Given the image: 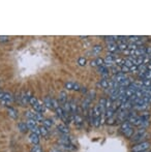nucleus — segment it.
I'll use <instances>...</instances> for the list:
<instances>
[{
  "mask_svg": "<svg viewBox=\"0 0 151 152\" xmlns=\"http://www.w3.org/2000/svg\"><path fill=\"white\" fill-rule=\"evenodd\" d=\"M107 50L109 51V53H112V54H115L116 52L119 51L118 50V45L116 43H111V44L107 45Z\"/></svg>",
  "mask_w": 151,
  "mask_h": 152,
  "instance_id": "ddd939ff",
  "label": "nucleus"
},
{
  "mask_svg": "<svg viewBox=\"0 0 151 152\" xmlns=\"http://www.w3.org/2000/svg\"><path fill=\"white\" fill-rule=\"evenodd\" d=\"M29 141H30V143L32 145H39L41 139H39V136H37L36 134L30 132V134H29Z\"/></svg>",
  "mask_w": 151,
  "mask_h": 152,
  "instance_id": "9d476101",
  "label": "nucleus"
},
{
  "mask_svg": "<svg viewBox=\"0 0 151 152\" xmlns=\"http://www.w3.org/2000/svg\"><path fill=\"white\" fill-rule=\"evenodd\" d=\"M72 121L74 122V125L79 128H82L83 125H84V118H83L82 114H79L77 113L76 115L74 116V120Z\"/></svg>",
  "mask_w": 151,
  "mask_h": 152,
  "instance_id": "423d86ee",
  "label": "nucleus"
},
{
  "mask_svg": "<svg viewBox=\"0 0 151 152\" xmlns=\"http://www.w3.org/2000/svg\"><path fill=\"white\" fill-rule=\"evenodd\" d=\"M151 147V143L149 141L146 142L137 143L131 147V152H140V151H147Z\"/></svg>",
  "mask_w": 151,
  "mask_h": 152,
  "instance_id": "7ed1b4c3",
  "label": "nucleus"
},
{
  "mask_svg": "<svg viewBox=\"0 0 151 152\" xmlns=\"http://www.w3.org/2000/svg\"><path fill=\"white\" fill-rule=\"evenodd\" d=\"M129 72H139V67L137 65H133V66L129 68Z\"/></svg>",
  "mask_w": 151,
  "mask_h": 152,
  "instance_id": "ea45409f",
  "label": "nucleus"
},
{
  "mask_svg": "<svg viewBox=\"0 0 151 152\" xmlns=\"http://www.w3.org/2000/svg\"><path fill=\"white\" fill-rule=\"evenodd\" d=\"M30 152H44V151H43V148L39 145H33L32 148H31Z\"/></svg>",
  "mask_w": 151,
  "mask_h": 152,
  "instance_id": "c756f323",
  "label": "nucleus"
},
{
  "mask_svg": "<svg viewBox=\"0 0 151 152\" xmlns=\"http://www.w3.org/2000/svg\"><path fill=\"white\" fill-rule=\"evenodd\" d=\"M102 48L100 45H95L94 47H92V54L98 55L100 52H102Z\"/></svg>",
  "mask_w": 151,
  "mask_h": 152,
  "instance_id": "5701e85b",
  "label": "nucleus"
},
{
  "mask_svg": "<svg viewBox=\"0 0 151 152\" xmlns=\"http://www.w3.org/2000/svg\"><path fill=\"white\" fill-rule=\"evenodd\" d=\"M7 114L10 118L13 119L18 118V111L15 108H13V107H7Z\"/></svg>",
  "mask_w": 151,
  "mask_h": 152,
  "instance_id": "4468645a",
  "label": "nucleus"
},
{
  "mask_svg": "<svg viewBox=\"0 0 151 152\" xmlns=\"http://www.w3.org/2000/svg\"><path fill=\"white\" fill-rule=\"evenodd\" d=\"M142 84H143L144 87L151 89V80H142Z\"/></svg>",
  "mask_w": 151,
  "mask_h": 152,
  "instance_id": "f704fd0d",
  "label": "nucleus"
},
{
  "mask_svg": "<svg viewBox=\"0 0 151 152\" xmlns=\"http://www.w3.org/2000/svg\"><path fill=\"white\" fill-rule=\"evenodd\" d=\"M18 129L20 130L21 132H26L28 130V126H27V124L26 122L24 121H20L18 123Z\"/></svg>",
  "mask_w": 151,
  "mask_h": 152,
  "instance_id": "f3484780",
  "label": "nucleus"
},
{
  "mask_svg": "<svg viewBox=\"0 0 151 152\" xmlns=\"http://www.w3.org/2000/svg\"><path fill=\"white\" fill-rule=\"evenodd\" d=\"M32 108H33V111L37 112V113H41V114H44L45 111H46V107H45L44 103H41V101H37Z\"/></svg>",
  "mask_w": 151,
  "mask_h": 152,
  "instance_id": "0eeeda50",
  "label": "nucleus"
},
{
  "mask_svg": "<svg viewBox=\"0 0 151 152\" xmlns=\"http://www.w3.org/2000/svg\"><path fill=\"white\" fill-rule=\"evenodd\" d=\"M118 50L124 52L125 50H127V44L126 43H119L118 44Z\"/></svg>",
  "mask_w": 151,
  "mask_h": 152,
  "instance_id": "bb28decb",
  "label": "nucleus"
},
{
  "mask_svg": "<svg viewBox=\"0 0 151 152\" xmlns=\"http://www.w3.org/2000/svg\"><path fill=\"white\" fill-rule=\"evenodd\" d=\"M43 125H44L45 127H47L48 129H50L53 126V120H51V119H49V118H45L44 122H43Z\"/></svg>",
  "mask_w": 151,
  "mask_h": 152,
  "instance_id": "412c9836",
  "label": "nucleus"
},
{
  "mask_svg": "<svg viewBox=\"0 0 151 152\" xmlns=\"http://www.w3.org/2000/svg\"><path fill=\"white\" fill-rule=\"evenodd\" d=\"M43 103H44V105H45V107H46V109H49V110H53V105H52V98L50 97V96H46V97L44 98Z\"/></svg>",
  "mask_w": 151,
  "mask_h": 152,
  "instance_id": "dca6fc26",
  "label": "nucleus"
},
{
  "mask_svg": "<svg viewBox=\"0 0 151 152\" xmlns=\"http://www.w3.org/2000/svg\"><path fill=\"white\" fill-rule=\"evenodd\" d=\"M50 152H65V151H63V150H60V149H57V148H55V149H51V150H50Z\"/></svg>",
  "mask_w": 151,
  "mask_h": 152,
  "instance_id": "c03bdc74",
  "label": "nucleus"
},
{
  "mask_svg": "<svg viewBox=\"0 0 151 152\" xmlns=\"http://www.w3.org/2000/svg\"><path fill=\"white\" fill-rule=\"evenodd\" d=\"M39 129H41V136H43L44 138H47L48 136H49L50 129L45 127L44 125H41V126H39Z\"/></svg>",
  "mask_w": 151,
  "mask_h": 152,
  "instance_id": "aec40b11",
  "label": "nucleus"
},
{
  "mask_svg": "<svg viewBox=\"0 0 151 152\" xmlns=\"http://www.w3.org/2000/svg\"><path fill=\"white\" fill-rule=\"evenodd\" d=\"M110 72H112L113 74V76H116V75H118V74H120L121 72V70H120V67L119 66H117V65H114V66H112L110 68Z\"/></svg>",
  "mask_w": 151,
  "mask_h": 152,
  "instance_id": "4be33fe9",
  "label": "nucleus"
},
{
  "mask_svg": "<svg viewBox=\"0 0 151 152\" xmlns=\"http://www.w3.org/2000/svg\"><path fill=\"white\" fill-rule=\"evenodd\" d=\"M95 95H96V92H95V90H89L87 93V97L89 98V99H91V101H93L95 98Z\"/></svg>",
  "mask_w": 151,
  "mask_h": 152,
  "instance_id": "c85d7f7f",
  "label": "nucleus"
},
{
  "mask_svg": "<svg viewBox=\"0 0 151 152\" xmlns=\"http://www.w3.org/2000/svg\"><path fill=\"white\" fill-rule=\"evenodd\" d=\"M0 92H1V90H0Z\"/></svg>",
  "mask_w": 151,
  "mask_h": 152,
  "instance_id": "de8ad7c7",
  "label": "nucleus"
},
{
  "mask_svg": "<svg viewBox=\"0 0 151 152\" xmlns=\"http://www.w3.org/2000/svg\"><path fill=\"white\" fill-rule=\"evenodd\" d=\"M90 65H91V66H93V67H98V66H96V62H95V59L90 61Z\"/></svg>",
  "mask_w": 151,
  "mask_h": 152,
  "instance_id": "37998d69",
  "label": "nucleus"
},
{
  "mask_svg": "<svg viewBox=\"0 0 151 152\" xmlns=\"http://www.w3.org/2000/svg\"><path fill=\"white\" fill-rule=\"evenodd\" d=\"M80 89H81V85H80L79 83L74 82V88H72V90H74V91H80Z\"/></svg>",
  "mask_w": 151,
  "mask_h": 152,
  "instance_id": "58836bf2",
  "label": "nucleus"
},
{
  "mask_svg": "<svg viewBox=\"0 0 151 152\" xmlns=\"http://www.w3.org/2000/svg\"><path fill=\"white\" fill-rule=\"evenodd\" d=\"M124 65H125L126 67H128V68H131V67L133 65V63L128 59V58H125V59H124Z\"/></svg>",
  "mask_w": 151,
  "mask_h": 152,
  "instance_id": "e433bc0d",
  "label": "nucleus"
},
{
  "mask_svg": "<svg viewBox=\"0 0 151 152\" xmlns=\"http://www.w3.org/2000/svg\"><path fill=\"white\" fill-rule=\"evenodd\" d=\"M31 132H34V134H36L37 136H41V129H39V126H36L33 130H31Z\"/></svg>",
  "mask_w": 151,
  "mask_h": 152,
  "instance_id": "a19ab883",
  "label": "nucleus"
},
{
  "mask_svg": "<svg viewBox=\"0 0 151 152\" xmlns=\"http://www.w3.org/2000/svg\"><path fill=\"white\" fill-rule=\"evenodd\" d=\"M126 75L125 74H122V72H120V74H118V75H116V76H113V78H112V80L114 81V82H116L117 84H120L121 82H122L124 79H126Z\"/></svg>",
  "mask_w": 151,
  "mask_h": 152,
  "instance_id": "f8f14e48",
  "label": "nucleus"
},
{
  "mask_svg": "<svg viewBox=\"0 0 151 152\" xmlns=\"http://www.w3.org/2000/svg\"><path fill=\"white\" fill-rule=\"evenodd\" d=\"M80 91L83 93V94H85V95H87V93H88V90H87V88L86 87H83V86H81V89H80Z\"/></svg>",
  "mask_w": 151,
  "mask_h": 152,
  "instance_id": "79ce46f5",
  "label": "nucleus"
},
{
  "mask_svg": "<svg viewBox=\"0 0 151 152\" xmlns=\"http://www.w3.org/2000/svg\"><path fill=\"white\" fill-rule=\"evenodd\" d=\"M39 101V99H37V97L36 96H34V95H32L30 97V99H29V105H30L31 107H33L34 105H35L36 103Z\"/></svg>",
  "mask_w": 151,
  "mask_h": 152,
  "instance_id": "7c9ffc66",
  "label": "nucleus"
},
{
  "mask_svg": "<svg viewBox=\"0 0 151 152\" xmlns=\"http://www.w3.org/2000/svg\"><path fill=\"white\" fill-rule=\"evenodd\" d=\"M44 120H45V118H44V116H43V114L35 112V121L37 122V123H41V124H43Z\"/></svg>",
  "mask_w": 151,
  "mask_h": 152,
  "instance_id": "b1692460",
  "label": "nucleus"
},
{
  "mask_svg": "<svg viewBox=\"0 0 151 152\" xmlns=\"http://www.w3.org/2000/svg\"><path fill=\"white\" fill-rule=\"evenodd\" d=\"M26 124H27V126H28V129H30V130H33L36 126H39V125H37V122H36L35 120H33V119H27V120H26Z\"/></svg>",
  "mask_w": 151,
  "mask_h": 152,
  "instance_id": "2eb2a0df",
  "label": "nucleus"
},
{
  "mask_svg": "<svg viewBox=\"0 0 151 152\" xmlns=\"http://www.w3.org/2000/svg\"><path fill=\"white\" fill-rule=\"evenodd\" d=\"M139 120V115L136 113V112H133V111H129L128 112V115H127V120L126 121H128L129 123L131 124V125H135L136 126L137 122H138Z\"/></svg>",
  "mask_w": 151,
  "mask_h": 152,
  "instance_id": "39448f33",
  "label": "nucleus"
},
{
  "mask_svg": "<svg viewBox=\"0 0 151 152\" xmlns=\"http://www.w3.org/2000/svg\"><path fill=\"white\" fill-rule=\"evenodd\" d=\"M142 80H151V70H146V72H144Z\"/></svg>",
  "mask_w": 151,
  "mask_h": 152,
  "instance_id": "473e14b6",
  "label": "nucleus"
},
{
  "mask_svg": "<svg viewBox=\"0 0 151 152\" xmlns=\"http://www.w3.org/2000/svg\"><path fill=\"white\" fill-rule=\"evenodd\" d=\"M91 103H92V101L89 99V98L86 96V97H85L82 101V110L83 111L87 113V111L90 109V105H91Z\"/></svg>",
  "mask_w": 151,
  "mask_h": 152,
  "instance_id": "1a4fd4ad",
  "label": "nucleus"
},
{
  "mask_svg": "<svg viewBox=\"0 0 151 152\" xmlns=\"http://www.w3.org/2000/svg\"><path fill=\"white\" fill-rule=\"evenodd\" d=\"M116 121H117V119H116V116L111 117V118H108V119H107V124H109V125H113V124H115Z\"/></svg>",
  "mask_w": 151,
  "mask_h": 152,
  "instance_id": "72a5a7b5",
  "label": "nucleus"
},
{
  "mask_svg": "<svg viewBox=\"0 0 151 152\" xmlns=\"http://www.w3.org/2000/svg\"><path fill=\"white\" fill-rule=\"evenodd\" d=\"M57 130L61 134H69V128L66 124L64 123H59L57 124Z\"/></svg>",
  "mask_w": 151,
  "mask_h": 152,
  "instance_id": "6e6552de",
  "label": "nucleus"
},
{
  "mask_svg": "<svg viewBox=\"0 0 151 152\" xmlns=\"http://www.w3.org/2000/svg\"><path fill=\"white\" fill-rule=\"evenodd\" d=\"M120 132H122L126 138L131 139L133 134V126L128 121H124L120 124Z\"/></svg>",
  "mask_w": 151,
  "mask_h": 152,
  "instance_id": "f03ea898",
  "label": "nucleus"
},
{
  "mask_svg": "<svg viewBox=\"0 0 151 152\" xmlns=\"http://www.w3.org/2000/svg\"><path fill=\"white\" fill-rule=\"evenodd\" d=\"M140 152H150L149 150H147V151H140Z\"/></svg>",
  "mask_w": 151,
  "mask_h": 152,
  "instance_id": "49530a36",
  "label": "nucleus"
},
{
  "mask_svg": "<svg viewBox=\"0 0 151 152\" xmlns=\"http://www.w3.org/2000/svg\"><path fill=\"white\" fill-rule=\"evenodd\" d=\"M131 83H133V80H131V78H126V79H124V80L122 81V82L119 84V87H124V88H127L128 86L131 85Z\"/></svg>",
  "mask_w": 151,
  "mask_h": 152,
  "instance_id": "a211bd4d",
  "label": "nucleus"
},
{
  "mask_svg": "<svg viewBox=\"0 0 151 152\" xmlns=\"http://www.w3.org/2000/svg\"><path fill=\"white\" fill-rule=\"evenodd\" d=\"M9 41V37L6 35H0V43H6Z\"/></svg>",
  "mask_w": 151,
  "mask_h": 152,
  "instance_id": "4c0bfd02",
  "label": "nucleus"
},
{
  "mask_svg": "<svg viewBox=\"0 0 151 152\" xmlns=\"http://www.w3.org/2000/svg\"><path fill=\"white\" fill-rule=\"evenodd\" d=\"M14 97H15V96L13 95V93L3 92V97H2V99L0 101V103H2L3 106H8V105H10V103L14 101Z\"/></svg>",
  "mask_w": 151,
  "mask_h": 152,
  "instance_id": "20e7f679",
  "label": "nucleus"
},
{
  "mask_svg": "<svg viewBox=\"0 0 151 152\" xmlns=\"http://www.w3.org/2000/svg\"><path fill=\"white\" fill-rule=\"evenodd\" d=\"M105 41L108 44L116 43V41H118V36H105Z\"/></svg>",
  "mask_w": 151,
  "mask_h": 152,
  "instance_id": "a878e982",
  "label": "nucleus"
},
{
  "mask_svg": "<svg viewBox=\"0 0 151 152\" xmlns=\"http://www.w3.org/2000/svg\"><path fill=\"white\" fill-rule=\"evenodd\" d=\"M150 138V134L147 132V129L145 128H139L138 130L133 132V134L131 136V142L133 143H141V142H146L147 140Z\"/></svg>",
  "mask_w": 151,
  "mask_h": 152,
  "instance_id": "f257e3e1",
  "label": "nucleus"
},
{
  "mask_svg": "<svg viewBox=\"0 0 151 152\" xmlns=\"http://www.w3.org/2000/svg\"><path fill=\"white\" fill-rule=\"evenodd\" d=\"M25 116L27 119H33V120H35V111H26Z\"/></svg>",
  "mask_w": 151,
  "mask_h": 152,
  "instance_id": "393cba45",
  "label": "nucleus"
},
{
  "mask_svg": "<svg viewBox=\"0 0 151 152\" xmlns=\"http://www.w3.org/2000/svg\"><path fill=\"white\" fill-rule=\"evenodd\" d=\"M74 82H72V81H68V82L65 83L64 88H65L66 90H72V88H74Z\"/></svg>",
  "mask_w": 151,
  "mask_h": 152,
  "instance_id": "cd10ccee",
  "label": "nucleus"
},
{
  "mask_svg": "<svg viewBox=\"0 0 151 152\" xmlns=\"http://www.w3.org/2000/svg\"><path fill=\"white\" fill-rule=\"evenodd\" d=\"M81 39H87V36H80Z\"/></svg>",
  "mask_w": 151,
  "mask_h": 152,
  "instance_id": "a18cd8bd",
  "label": "nucleus"
},
{
  "mask_svg": "<svg viewBox=\"0 0 151 152\" xmlns=\"http://www.w3.org/2000/svg\"><path fill=\"white\" fill-rule=\"evenodd\" d=\"M98 85H100V87L104 88V89H108V86H109V79H104V78H102L100 80Z\"/></svg>",
  "mask_w": 151,
  "mask_h": 152,
  "instance_id": "6ab92c4d",
  "label": "nucleus"
},
{
  "mask_svg": "<svg viewBox=\"0 0 151 152\" xmlns=\"http://www.w3.org/2000/svg\"><path fill=\"white\" fill-rule=\"evenodd\" d=\"M78 64L81 65V66H85V65H86V58L80 57L79 59H78Z\"/></svg>",
  "mask_w": 151,
  "mask_h": 152,
  "instance_id": "c9c22d12",
  "label": "nucleus"
},
{
  "mask_svg": "<svg viewBox=\"0 0 151 152\" xmlns=\"http://www.w3.org/2000/svg\"><path fill=\"white\" fill-rule=\"evenodd\" d=\"M95 62H96V66H102V65H104V63H105V60H104V58H102V57H98L96 59H95Z\"/></svg>",
  "mask_w": 151,
  "mask_h": 152,
  "instance_id": "2f4dec72",
  "label": "nucleus"
},
{
  "mask_svg": "<svg viewBox=\"0 0 151 152\" xmlns=\"http://www.w3.org/2000/svg\"><path fill=\"white\" fill-rule=\"evenodd\" d=\"M58 101H59V105L62 106L64 103H66L67 101V94L65 91H61V92H59V95H58Z\"/></svg>",
  "mask_w": 151,
  "mask_h": 152,
  "instance_id": "9b49d317",
  "label": "nucleus"
}]
</instances>
